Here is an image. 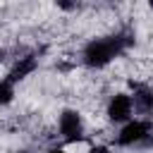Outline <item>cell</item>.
<instances>
[{
  "label": "cell",
  "instance_id": "cell-6",
  "mask_svg": "<svg viewBox=\"0 0 153 153\" xmlns=\"http://www.w3.org/2000/svg\"><path fill=\"white\" fill-rule=\"evenodd\" d=\"M134 105H136L141 112H151V110H153V88H148V86H136V91H134Z\"/></svg>",
  "mask_w": 153,
  "mask_h": 153
},
{
  "label": "cell",
  "instance_id": "cell-9",
  "mask_svg": "<svg viewBox=\"0 0 153 153\" xmlns=\"http://www.w3.org/2000/svg\"><path fill=\"white\" fill-rule=\"evenodd\" d=\"M48 153H65V151H62V148H50Z\"/></svg>",
  "mask_w": 153,
  "mask_h": 153
},
{
  "label": "cell",
  "instance_id": "cell-8",
  "mask_svg": "<svg viewBox=\"0 0 153 153\" xmlns=\"http://www.w3.org/2000/svg\"><path fill=\"white\" fill-rule=\"evenodd\" d=\"M91 153H110L105 146H96V148H91Z\"/></svg>",
  "mask_w": 153,
  "mask_h": 153
},
{
  "label": "cell",
  "instance_id": "cell-3",
  "mask_svg": "<svg viewBox=\"0 0 153 153\" xmlns=\"http://www.w3.org/2000/svg\"><path fill=\"white\" fill-rule=\"evenodd\" d=\"M148 131H151V124H148L146 120H134V122H129V124L120 131L117 143H120V146H131V143H139V141H143V139L148 136Z\"/></svg>",
  "mask_w": 153,
  "mask_h": 153
},
{
  "label": "cell",
  "instance_id": "cell-2",
  "mask_svg": "<svg viewBox=\"0 0 153 153\" xmlns=\"http://www.w3.org/2000/svg\"><path fill=\"white\" fill-rule=\"evenodd\" d=\"M81 131H84V124H81V115L76 110H65L60 115V134L67 139V141H79L81 139Z\"/></svg>",
  "mask_w": 153,
  "mask_h": 153
},
{
  "label": "cell",
  "instance_id": "cell-1",
  "mask_svg": "<svg viewBox=\"0 0 153 153\" xmlns=\"http://www.w3.org/2000/svg\"><path fill=\"white\" fill-rule=\"evenodd\" d=\"M131 43V38H127L124 33L117 36H108V38H93L86 48H84V62L88 67H105L110 60H115L127 45Z\"/></svg>",
  "mask_w": 153,
  "mask_h": 153
},
{
  "label": "cell",
  "instance_id": "cell-4",
  "mask_svg": "<svg viewBox=\"0 0 153 153\" xmlns=\"http://www.w3.org/2000/svg\"><path fill=\"white\" fill-rule=\"evenodd\" d=\"M131 108H134V100L127 93H115L110 105H108V117L112 122H124V120H129Z\"/></svg>",
  "mask_w": 153,
  "mask_h": 153
},
{
  "label": "cell",
  "instance_id": "cell-7",
  "mask_svg": "<svg viewBox=\"0 0 153 153\" xmlns=\"http://www.w3.org/2000/svg\"><path fill=\"white\" fill-rule=\"evenodd\" d=\"M14 98V84H10L7 79L0 81V105H7Z\"/></svg>",
  "mask_w": 153,
  "mask_h": 153
},
{
  "label": "cell",
  "instance_id": "cell-5",
  "mask_svg": "<svg viewBox=\"0 0 153 153\" xmlns=\"http://www.w3.org/2000/svg\"><path fill=\"white\" fill-rule=\"evenodd\" d=\"M36 67H38L36 57H31V55H29V57H19V62H17V65L10 69V74H7V81H10V84H17V81H22L24 76H29Z\"/></svg>",
  "mask_w": 153,
  "mask_h": 153
}]
</instances>
